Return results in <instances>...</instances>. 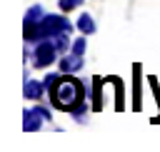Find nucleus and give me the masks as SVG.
Wrapping results in <instances>:
<instances>
[{
    "mask_svg": "<svg viewBox=\"0 0 160 152\" xmlns=\"http://www.w3.org/2000/svg\"><path fill=\"white\" fill-rule=\"evenodd\" d=\"M42 87H45L42 82H38V80H28V82H25V97H28V100H38V97L42 95Z\"/></svg>",
    "mask_w": 160,
    "mask_h": 152,
    "instance_id": "nucleus-6",
    "label": "nucleus"
},
{
    "mask_svg": "<svg viewBox=\"0 0 160 152\" xmlns=\"http://www.w3.org/2000/svg\"><path fill=\"white\" fill-rule=\"evenodd\" d=\"M52 42H55V47H58V50H65V47H68V32L55 35V37H52Z\"/></svg>",
    "mask_w": 160,
    "mask_h": 152,
    "instance_id": "nucleus-9",
    "label": "nucleus"
},
{
    "mask_svg": "<svg viewBox=\"0 0 160 152\" xmlns=\"http://www.w3.org/2000/svg\"><path fill=\"white\" fill-rule=\"evenodd\" d=\"M82 100V90L78 80L70 77H58V82L52 85V102L60 110H75Z\"/></svg>",
    "mask_w": 160,
    "mask_h": 152,
    "instance_id": "nucleus-1",
    "label": "nucleus"
},
{
    "mask_svg": "<svg viewBox=\"0 0 160 152\" xmlns=\"http://www.w3.org/2000/svg\"><path fill=\"white\" fill-rule=\"evenodd\" d=\"M85 50H88V45H85V37H80V40H75V42H72V52H78V55H85Z\"/></svg>",
    "mask_w": 160,
    "mask_h": 152,
    "instance_id": "nucleus-10",
    "label": "nucleus"
},
{
    "mask_svg": "<svg viewBox=\"0 0 160 152\" xmlns=\"http://www.w3.org/2000/svg\"><path fill=\"white\" fill-rule=\"evenodd\" d=\"M78 5H80V0H60V10H72Z\"/></svg>",
    "mask_w": 160,
    "mask_h": 152,
    "instance_id": "nucleus-11",
    "label": "nucleus"
},
{
    "mask_svg": "<svg viewBox=\"0 0 160 152\" xmlns=\"http://www.w3.org/2000/svg\"><path fill=\"white\" fill-rule=\"evenodd\" d=\"M55 52H58L55 42H38V47H35V55H32V62H35V67H48V65L55 60Z\"/></svg>",
    "mask_w": 160,
    "mask_h": 152,
    "instance_id": "nucleus-3",
    "label": "nucleus"
},
{
    "mask_svg": "<svg viewBox=\"0 0 160 152\" xmlns=\"http://www.w3.org/2000/svg\"><path fill=\"white\" fill-rule=\"evenodd\" d=\"M78 27H80V32H82V35H90V32H95V22H92V17H90L88 12H82V15H80V20H78Z\"/></svg>",
    "mask_w": 160,
    "mask_h": 152,
    "instance_id": "nucleus-7",
    "label": "nucleus"
},
{
    "mask_svg": "<svg viewBox=\"0 0 160 152\" xmlns=\"http://www.w3.org/2000/svg\"><path fill=\"white\" fill-rule=\"evenodd\" d=\"M45 15H42V7L40 5H32L30 10H28V15H25V22H40Z\"/></svg>",
    "mask_w": 160,
    "mask_h": 152,
    "instance_id": "nucleus-8",
    "label": "nucleus"
},
{
    "mask_svg": "<svg viewBox=\"0 0 160 152\" xmlns=\"http://www.w3.org/2000/svg\"><path fill=\"white\" fill-rule=\"evenodd\" d=\"M40 25H42L45 35H50V37H55V35H60V32H70V22H68L62 15H45V17L40 20Z\"/></svg>",
    "mask_w": 160,
    "mask_h": 152,
    "instance_id": "nucleus-2",
    "label": "nucleus"
},
{
    "mask_svg": "<svg viewBox=\"0 0 160 152\" xmlns=\"http://www.w3.org/2000/svg\"><path fill=\"white\" fill-rule=\"evenodd\" d=\"M80 67H82V55H78V52H70V55H65L60 60V70L62 72H75Z\"/></svg>",
    "mask_w": 160,
    "mask_h": 152,
    "instance_id": "nucleus-5",
    "label": "nucleus"
},
{
    "mask_svg": "<svg viewBox=\"0 0 160 152\" xmlns=\"http://www.w3.org/2000/svg\"><path fill=\"white\" fill-rule=\"evenodd\" d=\"M42 120H50V112H48V110H42V107L25 110V115H22V127H25L28 132H35V130H40Z\"/></svg>",
    "mask_w": 160,
    "mask_h": 152,
    "instance_id": "nucleus-4",
    "label": "nucleus"
}]
</instances>
